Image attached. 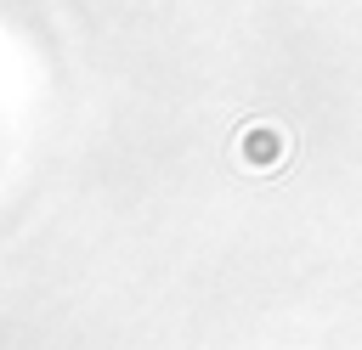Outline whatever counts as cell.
<instances>
[{"label": "cell", "mask_w": 362, "mask_h": 350, "mask_svg": "<svg viewBox=\"0 0 362 350\" xmlns=\"http://www.w3.org/2000/svg\"><path fill=\"white\" fill-rule=\"evenodd\" d=\"M288 158H294V135L277 119H255V124L238 130V164L249 175H277Z\"/></svg>", "instance_id": "6da1fadb"}]
</instances>
